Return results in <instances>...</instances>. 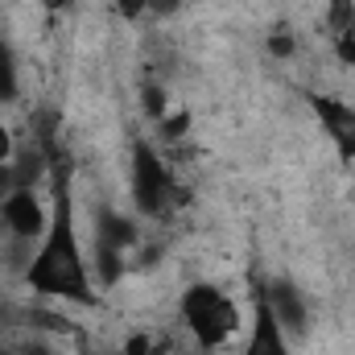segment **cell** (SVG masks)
<instances>
[{"mask_svg": "<svg viewBox=\"0 0 355 355\" xmlns=\"http://www.w3.org/2000/svg\"><path fill=\"white\" fill-rule=\"evenodd\" d=\"M25 285L42 297L99 310V289H95V272H91L87 248L75 223V190H71L67 166L50 170V227L29 252Z\"/></svg>", "mask_w": 355, "mask_h": 355, "instance_id": "1", "label": "cell"}, {"mask_svg": "<svg viewBox=\"0 0 355 355\" xmlns=\"http://www.w3.org/2000/svg\"><path fill=\"white\" fill-rule=\"evenodd\" d=\"M4 355H54V352H46L42 343H29V347H8Z\"/></svg>", "mask_w": 355, "mask_h": 355, "instance_id": "18", "label": "cell"}, {"mask_svg": "<svg viewBox=\"0 0 355 355\" xmlns=\"http://www.w3.org/2000/svg\"><path fill=\"white\" fill-rule=\"evenodd\" d=\"M42 4H46V8H50V4H62V0H42Z\"/></svg>", "mask_w": 355, "mask_h": 355, "instance_id": "19", "label": "cell"}, {"mask_svg": "<svg viewBox=\"0 0 355 355\" xmlns=\"http://www.w3.org/2000/svg\"><path fill=\"white\" fill-rule=\"evenodd\" d=\"M124 355H157V347H153L149 335H132V339L124 343Z\"/></svg>", "mask_w": 355, "mask_h": 355, "instance_id": "15", "label": "cell"}, {"mask_svg": "<svg viewBox=\"0 0 355 355\" xmlns=\"http://www.w3.org/2000/svg\"><path fill=\"white\" fill-rule=\"evenodd\" d=\"M335 58H339L343 71H352L355 75V37L352 33H339V37H335Z\"/></svg>", "mask_w": 355, "mask_h": 355, "instance_id": "13", "label": "cell"}, {"mask_svg": "<svg viewBox=\"0 0 355 355\" xmlns=\"http://www.w3.org/2000/svg\"><path fill=\"white\" fill-rule=\"evenodd\" d=\"M352 17H355V0H331L327 4V25H331L335 37L352 29Z\"/></svg>", "mask_w": 355, "mask_h": 355, "instance_id": "11", "label": "cell"}, {"mask_svg": "<svg viewBox=\"0 0 355 355\" xmlns=\"http://www.w3.org/2000/svg\"><path fill=\"white\" fill-rule=\"evenodd\" d=\"M268 54H272V58H293V54H297L293 33H289V29H272V33H268Z\"/></svg>", "mask_w": 355, "mask_h": 355, "instance_id": "12", "label": "cell"}, {"mask_svg": "<svg viewBox=\"0 0 355 355\" xmlns=\"http://www.w3.org/2000/svg\"><path fill=\"white\" fill-rule=\"evenodd\" d=\"M318 128L331 137V145L339 149L343 162H355V103L339 99V95H327V91H310L306 95Z\"/></svg>", "mask_w": 355, "mask_h": 355, "instance_id": "5", "label": "cell"}, {"mask_svg": "<svg viewBox=\"0 0 355 355\" xmlns=\"http://www.w3.org/2000/svg\"><path fill=\"white\" fill-rule=\"evenodd\" d=\"M265 297H268V306H272V314H277V322L285 327V335L289 339H302L306 331H310V302H306V293L293 285V281H268L265 285Z\"/></svg>", "mask_w": 355, "mask_h": 355, "instance_id": "7", "label": "cell"}, {"mask_svg": "<svg viewBox=\"0 0 355 355\" xmlns=\"http://www.w3.org/2000/svg\"><path fill=\"white\" fill-rule=\"evenodd\" d=\"M132 202L145 219H170L182 207V186L174 170L162 162V153L149 141L132 145Z\"/></svg>", "mask_w": 355, "mask_h": 355, "instance_id": "3", "label": "cell"}, {"mask_svg": "<svg viewBox=\"0 0 355 355\" xmlns=\"http://www.w3.org/2000/svg\"><path fill=\"white\" fill-rule=\"evenodd\" d=\"M141 107H145V116L153 120V124H162L166 116H170V95L162 87H153V83H145V91H141Z\"/></svg>", "mask_w": 355, "mask_h": 355, "instance_id": "10", "label": "cell"}, {"mask_svg": "<svg viewBox=\"0 0 355 355\" xmlns=\"http://www.w3.org/2000/svg\"><path fill=\"white\" fill-rule=\"evenodd\" d=\"M157 132H162V141H166V145L186 141V132H190V112H186V107H170V116L157 124Z\"/></svg>", "mask_w": 355, "mask_h": 355, "instance_id": "9", "label": "cell"}, {"mask_svg": "<svg viewBox=\"0 0 355 355\" xmlns=\"http://www.w3.org/2000/svg\"><path fill=\"white\" fill-rule=\"evenodd\" d=\"M178 318H182V327L190 331V339L202 352L227 347L236 339V331H240V306L215 281H190L182 289V297H178Z\"/></svg>", "mask_w": 355, "mask_h": 355, "instance_id": "2", "label": "cell"}, {"mask_svg": "<svg viewBox=\"0 0 355 355\" xmlns=\"http://www.w3.org/2000/svg\"><path fill=\"white\" fill-rule=\"evenodd\" d=\"M347 33H352V37H355V17H352V29H347Z\"/></svg>", "mask_w": 355, "mask_h": 355, "instance_id": "20", "label": "cell"}, {"mask_svg": "<svg viewBox=\"0 0 355 355\" xmlns=\"http://www.w3.org/2000/svg\"><path fill=\"white\" fill-rule=\"evenodd\" d=\"M79 355H91V352H87V347H83V352H79Z\"/></svg>", "mask_w": 355, "mask_h": 355, "instance_id": "21", "label": "cell"}, {"mask_svg": "<svg viewBox=\"0 0 355 355\" xmlns=\"http://www.w3.org/2000/svg\"><path fill=\"white\" fill-rule=\"evenodd\" d=\"M116 8L124 17H141V12H149V0H116Z\"/></svg>", "mask_w": 355, "mask_h": 355, "instance_id": "16", "label": "cell"}, {"mask_svg": "<svg viewBox=\"0 0 355 355\" xmlns=\"http://www.w3.org/2000/svg\"><path fill=\"white\" fill-rule=\"evenodd\" d=\"M178 8H182V0H149V12H157V17H174Z\"/></svg>", "mask_w": 355, "mask_h": 355, "instance_id": "17", "label": "cell"}, {"mask_svg": "<svg viewBox=\"0 0 355 355\" xmlns=\"http://www.w3.org/2000/svg\"><path fill=\"white\" fill-rule=\"evenodd\" d=\"M0 227L12 236V240H25V244H37L50 227V194L42 198L37 186H17L4 202H0Z\"/></svg>", "mask_w": 355, "mask_h": 355, "instance_id": "4", "label": "cell"}, {"mask_svg": "<svg viewBox=\"0 0 355 355\" xmlns=\"http://www.w3.org/2000/svg\"><path fill=\"white\" fill-rule=\"evenodd\" d=\"M21 95V75H17V54L8 42H0V107L4 103H17Z\"/></svg>", "mask_w": 355, "mask_h": 355, "instance_id": "8", "label": "cell"}, {"mask_svg": "<svg viewBox=\"0 0 355 355\" xmlns=\"http://www.w3.org/2000/svg\"><path fill=\"white\" fill-rule=\"evenodd\" d=\"M240 355H293V343H289L285 327L277 322L265 289H261L257 302H252V327H248V343H244Z\"/></svg>", "mask_w": 355, "mask_h": 355, "instance_id": "6", "label": "cell"}, {"mask_svg": "<svg viewBox=\"0 0 355 355\" xmlns=\"http://www.w3.org/2000/svg\"><path fill=\"white\" fill-rule=\"evenodd\" d=\"M12 153H17V137H12V128L4 124V116H0V166H8Z\"/></svg>", "mask_w": 355, "mask_h": 355, "instance_id": "14", "label": "cell"}]
</instances>
